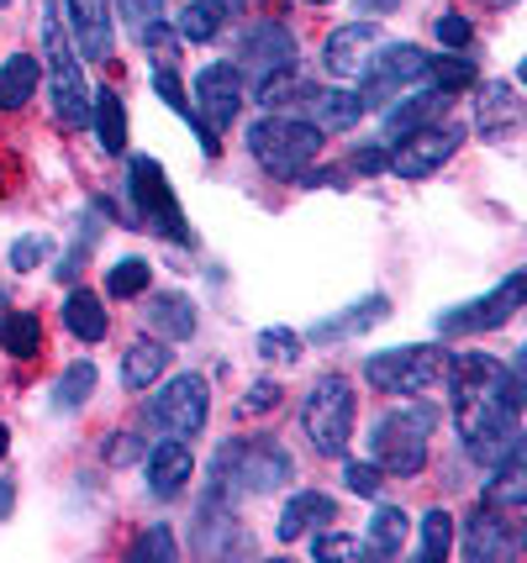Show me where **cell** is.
<instances>
[{
	"label": "cell",
	"instance_id": "6da1fadb",
	"mask_svg": "<svg viewBox=\"0 0 527 563\" xmlns=\"http://www.w3.org/2000/svg\"><path fill=\"white\" fill-rule=\"evenodd\" d=\"M432 427H438V406H427V400H402L396 411H385L375 421V438H370L380 474H396V479L422 474Z\"/></svg>",
	"mask_w": 527,
	"mask_h": 563
},
{
	"label": "cell",
	"instance_id": "7a4b0ae2",
	"mask_svg": "<svg viewBox=\"0 0 527 563\" xmlns=\"http://www.w3.org/2000/svg\"><path fill=\"white\" fill-rule=\"evenodd\" d=\"M453 421H459V438L470 448L475 464H502L506 453L523 448V432H517V411L506 406L496 390H470L453 395Z\"/></svg>",
	"mask_w": 527,
	"mask_h": 563
},
{
	"label": "cell",
	"instance_id": "3957f363",
	"mask_svg": "<svg viewBox=\"0 0 527 563\" xmlns=\"http://www.w3.org/2000/svg\"><path fill=\"white\" fill-rule=\"evenodd\" d=\"M249 147L275 179H301L322 153V126L301 117H259L249 126Z\"/></svg>",
	"mask_w": 527,
	"mask_h": 563
},
{
	"label": "cell",
	"instance_id": "277c9868",
	"mask_svg": "<svg viewBox=\"0 0 527 563\" xmlns=\"http://www.w3.org/2000/svg\"><path fill=\"white\" fill-rule=\"evenodd\" d=\"M290 479V453L270 438H243L217 448V485L222 490H253L270 495Z\"/></svg>",
	"mask_w": 527,
	"mask_h": 563
},
{
	"label": "cell",
	"instance_id": "5b68a950",
	"mask_svg": "<svg viewBox=\"0 0 527 563\" xmlns=\"http://www.w3.org/2000/svg\"><path fill=\"white\" fill-rule=\"evenodd\" d=\"M301 427L322 459H338L353 438V385L343 374H322L301 406Z\"/></svg>",
	"mask_w": 527,
	"mask_h": 563
},
{
	"label": "cell",
	"instance_id": "8992f818",
	"mask_svg": "<svg viewBox=\"0 0 527 563\" xmlns=\"http://www.w3.org/2000/svg\"><path fill=\"white\" fill-rule=\"evenodd\" d=\"M449 353L443 347H385L364 358V379L380 395H427L432 385H443Z\"/></svg>",
	"mask_w": 527,
	"mask_h": 563
},
{
	"label": "cell",
	"instance_id": "52a82bcc",
	"mask_svg": "<svg viewBox=\"0 0 527 563\" xmlns=\"http://www.w3.org/2000/svg\"><path fill=\"white\" fill-rule=\"evenodd\" d=\"M43 48H48V79H53V111L64 126H85L90 122V85H85V69H79L75 48L64 37L58 16H43Z\"/></svg>",
	"mask_w": 527,
	"mask_h": 563
},
{
	"label": "cell",
	"instance_id": "ba28073f",
	"mask_svg": "<svg viewBox=\"0 0 527 563\" xmlns=\"http://www.w3.org/2000/svg\"><path fill=\"white\" fill-rule=\"evenodd\" d=\"M132 200H138V221H143V227H153V232L169 238V243H190L185 211H179V200H175V190H169L158 158H132Z\"/></svg>",
	"mask_w": 527,
	"mask_h": 563
},
{
	"label": "cell",
	"instance_id": "9c48e42d",
	"mask_svg": "<svg viewBox=\"0 0 527 563\" xmlns=\"http://www.w3.org/2000/svg\"><path fill=\"white\" fill-rule=\"evenodd\" d=\"M149 417L158 432H169V438H196L211 417V390H206L201 374H175L164 390L149 400Z\"/></svg>",
	"mask_w": 527,
	"mask_h": 563
},
{
	"label": "cell",
	"instance_id": "30bf717a",
	"mask_svg": "<svg viewBox=\"0 0 527 563\" xmlns=\"http://www.w3.org/2000/svg\"><path fill=\"white\" fill-rule=\"evenodd\" d=\"M523 295H527V274H506L496 290L475 300V306H453V311H438V332L443 338H459V332H491V327H506V321L523 311Z\"/></svg>",
	"mask_w": 527,
	"mask_h": 563
},
{
	"label": "cell",
	"instance_id": "8fae6325",
	"mask_svg": "<svg viewBox=\"0 0 527 563\" xmlns=\"http://www.w3.org/2000/svg\"><path fill=\"white\" fill-rule=\"evenodd\" d=\"M453 153H459V132L427 122V126H417V132H402V143L391 153V174H402V179H427V174L443 169Z\"/></svg>",
	"mask_w": 527,
	"mask_h": 563
},
{
	"label": "cell",
	"instance_id": "7c38bea8",
	"mask_svg": "<svg viewBox=\"0 0 527 563\" xmlns=\"http://www.w3.org/2000/svg\"><path fill=\"white\" fill-rule=\"evenodd\" d=\"M190 111H196L211 132L232 126V117L243 111V69H238V64H206V69L196 74V100H190Z\"/></svg>",
	"mask_w": 527,
	"mask_h": 563
},
{
	"label": "cell",
	"instance_id": "4fadbf2b",
	"mask_svg": "<svg viewBox=\"0 0 527 563\" xmlns=\"http://www.w3.org/2000/svg\"><path fill=\"white\" fill-rule=\"evenodd\" d=\"M380 48H385V32H380L375 16H370V22H349V26H338V32L327 37L322 64H327L332 79H364V69L375 64Z\"/></svg>",
	"mask_w": 527,
	"mask_h": 563
},
{
	"label": "cell",
	"instance_id": "5bb4252c",
	"mask_svg": "<svg viewBox=\"0 0 527 563\" xmlns=\"http://www.w3.org/2000/svg\"><path fill=\"white\" fill-rule=\"evenodd\" d=\"M427 74V53L422 48H411V43H385V48L375 53V64L364 69V90L359 96L364 100H391L402 85H411V79H422Z\"/></svg>",
	"mask_w": 527,
	"mask_h": 563
},
{
	"label": "cell",
	"instance_id": "9a60e30c",
	"mask_svg": "<svg viewBox=\"0 0 527 563\" xmlns=\"http://www.w3.org/2000/svg\"><path fill=\"white\" fill-rule=\"evenodd\" d=\"M238 69H249L253 79H270V74H285L296 69V37H290V26L279 22H259L238 43Z\"/></svg>",
	"mask_w": 527,
	"mask_h": 563
},
{
	"label": "cell",
	"instance_id": "2e32d148",
	"mask_svg": "<svg viewBox=\"0 0 527 563\" xmlns=\"http://www.w3.org/2000/svg\"><path fill=\"white\" fill-rule=\"evenodd\" d=\"M190 474H196V453H190L185 438H164L149 453V490L158 495V500H175V495L190 485Z\"/></svg>",
	"mask_w": 527,
	"mask_h": 563
},
{
	"label": "cell",
	"instance_id": "e0dca14e",
	"mask_svg": "<svg viewBox=\"0 0 527 563\" xmlns=\"http://www.w3.org/2000/svg\"><path fill=\"white\" fill-rule=\"evenodd\" d=\"M69 22H75V43L85 58L106 64L117 48V32H111V11L106 0H69Z\"/></svg>",
	"mask_w": 527,
	"mask_h": 563
},
{
	"label": "cell",
	"instance_id": "ac0fdd59",
	"mask_svg": "<svg viewBox=\"0 0 527 563\" xmlns=\"http://www.w3.org/2000/svg\"><path fill=\"white\" fill-rule=\"evenodd\" d=\"M306 111H311V122L322 126V132H349L364 111H370V100L364 96H349V90H301Z\"/></svg>",
	"mask_w": 527,
	"mask_h": 563
},
{
	"label": "cell",
	"instance_id": "d6986e66",
	"mask_svg": "<svg viewBox=\"0 0 527 563\" xmlns=\"http://www.w3.org/2000/svg\"><path fill=\"white\" fill-rule=\"evenodd\" d=\"M491 468H496V479L485 485V500H480V506L517 516L527 506V459H523V448H517V453H506L502 464H491Z\"/></svg>",
	"mask_w": 527,
	"mask_h": 563
},
{
	"label": "cell",
	"instance_id": "ffe728a7",
	"mask_svg": "<svg viewBox=\"0 0 527 563\" xmlns=\"http://www.w3.org/2000/svg\"><path fill=\"white\" fill-rule=\"evenodd\" d=\"M464 553L475 563H491V559H512L517 553V538L506 532L502 511H491V506H480L475 521H470V538H464Z\"/></svg>",
	"mask_w": 527,
	"mask_h": 563
},
{
	"label": "cell",
	"instance_id": "44dd1931",
	"mask_svg": "<svg viewBox=\"0 0 527 563\" xmlns=\"http://www.w3.org/2000/svg\"><path fill=\"white\" fill-rule=\"evenodd\" d=\"M149 327L158 338H169V343H185V338H196V306H190V295H149Z\"/></svg>",
	"mask_w": 527,
	"mask_h": 563
},
{
	"label": "cell",
	"instance_id": "7402d4cb",
	"mask_svg": "<svg viewBox=\"0 0 527 563\" xmlns=\"http://www.w3.org/2000/svg\"><path fill=\"white\" fill-rule=\"evenodd\" d=\"M311 521H332V500H327L322 490H296L290 500H285V511H279L275 538L279 542L306 538V532H311Z\"/></svg>",
	"mask_w": 527,
	"mask_h": 563
},
{
	"label": "cell",
	"instance_id": "603a6c76",
	"mask_svg": "<svg viewBox=\"0 0 527 563\" xmlns=\"http://www.w3.org/2000/svg\"><path fill=\"white\" fill-rule=\"evenodd\" d=\"M517 122H523L517 90L502 85V79H496V85H485V90H480V132H485V137H512Z\"/></svg>",
	"mask_w": 527,
	"mask_h": 563
},
{
	"label": "cell",
	"instance_id": "cb8c5ba5",
	"mask_svg": "<svg viewBox=\"0 0 527 563\" xmlns=\"http://www.w3.org/2000/svg\"><path fill=\"white\" fill-rule=\"evenodd\" d=\"M438 117H449V90H427V96L396 100V106L385 111V132L402 137V132H417V126L438 122Z\"/></svg>",
	"mask_w": 527,
	"mask_h": 563
},
{
	"label": "cell",
	"instance_id": "d4e9b609",
	"mask_svg": "<svg viewBox=\"0 0 527 563\" xmlns=\"http://www.w3.org/2000/svg\"><path fill=\"white\" fill-rule=\"evenodd\" d=\"M37 79H43V64L32 53L6 58L0 64V111H22L26 100H32V90H37Z\"/></svg>",
	"mask_w": 527,
	"mask_h": 563
},
{
	"label": "cell",
	"instance_id": "484cf974",
	"mask_svg": "<svg viewBox=\"0 0 527 563\" xmlns=\"http://www.w3.org/2000/svg\"><path fill=\"white\" fill-rule=\"evenodd\" d=\"M164 368H169V347L164 343H153V338L132 343L127 347V358H122L127 390H149V385H158V379H164Z\"/></svg>",
	"mask_w": 527,
	"mask_h": 563
},
{
	"label": "cell",
	"instance_id": "4316f807",
	"mask_svg": "<svg viewBox=\"0 0 527 563\" xmlns=\"http://www.w3.org/2000/svg\"><path fill=\"white\" fill-rule=\"evenodd\" d=\"M406 532H411V521H406L402 506H380V511L370 516V532H364V553H380V559H402Z\"/></svg>",
	"mask_w": 527,
	"mask_h": 563
},
{
	"label": "cell",
	"instance_id": "83f0119b",
	"mask_svg": "<svg viewBox=\"0 0 527 563\" xmlns=\"http://www.w3.org/2000/svg\"><path fill=\"white\" fill-rule=\"evenodd\" d=\"M385 311H391V300H385V295H370L364 306H353L349 317H332V321H322V327H311V343H338V338H359V332H370L375 321H385Z\"/></svg>",
	"mask_w": 527,
	"mask_h": 563
},
{
	"label": "cell",
	"instance_id": "f1b7e54d",
	"mask_svg": "<svg viewBox=\"0 0 527 563\" xmlns=\"http://www.w3.org/2000/svg\"><path fill=\"white\" fill-rule=\"evenodd\" d=\"M64 327L75 332L79 343H101L106 327H111V317H106V306H101V295H90V290H75V295H69V300H64Z\"/></svg>",
	"mask_w": 527,
	"mask_h": 563
},
{
	"label": "cell",
	"instance_id": "f546056e",
	"mask_svg": "<svg viewBox=\"0 0 527 563\" xmlns=\"http://www.w3.org/2000/svg\"><path fill=\"white\" fill-rule=\"evenodd\" d=\"M0 347H6L11 358H37V353H43V321L32 317V311H6V321H0Z\"/></svg>",
	"mask_w": 527,
	"mask_h": 563
},
{
	"label": "cell",
	"instance_id": "4dcf8cb0",
	"mask_svg": "<svg viewBox=\"0 0 527 563\" xmlns=\"http://www.w3.org/2000/svg\"><path fill=\"white\" fill-rule=\"evenodd\" d=\"M90 122H96V137H101L106 153H122L127 147V111H122V96H90Z\"/></svg>",
	"mask_w": 527,
	"mask_h": 563
},
{
	"label": "cell",
	"instance_id": "1f68e13d",
	"mask_svg": "<svg viewBox=\"0 0 527 563\" xmlns=\"http://www.w3.org/2000/svg\"><path fill=\"white\" fill-rule=\"evenodd\" d=\"M222 32V0H190L179 16V37L185 43H211Z\"/></svg>",
	"mask_w": 527,
	"mask_h": 563
},
{
	"label": "cell",
	"instance_id": "d6a6232c",
	"mask_svg": "<svg viewBox=\"0 0 527 563\" xmlns=\"http://www.w3.org/2000/svg\"><path fill=\"white\" fill-rule=\"evenodd\" d=\"M90 395H96V364H69L64 379L53 385V406H58V411H79Z\"/></svg>",
	"mask_w": 527,
	"mask_h": 563
},
{
	"label": "cell",
	"instance_id": "836d02e7",
	"mask_svg": "<svg viewBox=\"0 0 527 563\" xmlns=\"http://www.w3.org/2000/svg\"><path fill=\"white\" fill-rule=\"evenodd\" d=\"M449 548H453V516L438 506V511L422 516V559H427V563L449 559Z\"/></svg>",
	"mask_w": 527,
	"mask_h": 563
},
{
	"label": "cell",
	"instance_id": "e575fe53",
	"mask_svg": "<svg viewBox=\"0 0 527 563\" xmlns=\"http://www.w3.org/2000/svg\"><path fill=\"white\" fill-rule=\"evenodd\" d=\"M106 290L117 295V300H132V295L149 290V264L143 258H122L117 269L106 274Z\"/></svg>",
	"mask_w": 527,
	"mask_h": 563
},
{
	"label": "cell",
	"instance_id": "d590c367",
	"mask_svg": "<svg viewBox=\"0 0 527 563\" xmlns=\"http://www.w3.org/2000/svg\"><path fill=\"white\" fill-rule=\"evenodd\" d=\"M427 74L438 79V90H464V85H475V64L470 58H427Z\"/></svg>",
	"mask_w": 527,
	"mask_h": 563
},
{
	"label": "cell",
	"instance_id": "8d00e7d4",
	"mask_svg": "<svg viewBox=\"0 0 527 563\" xmlns=\"http://www.w3.org/2000/svg\"><path fill=\"white\" fill-rule=\"evenodd\" d=\"M259 353H264V358H279V364H296V358H301V338H296L290 327H264V332H259Z\"/></svg>",
	"mask_w": 527,
	"mask_h": 563
},
{
	"label": "cell",
	"instance_id": "74e56055",
	"mask_svg": "<svg viewBox=\"0 0 527 563\" xmlns=\"http://www.w3.org/2000/svg\"><path fill=\"white\" fill-rule=\"evenodd\" d=\"M153 90H158V96L169 100V111H175V117H185V122L196 117V111H190V100H185V85H179V74L169 69V64H164V69L153 74Z\"/></svg>",
	"mask_w": 527,
	"mask_h": 563
},
{
	"label": "cell",
	"instance_id": "f35d334b",
	"mask_svg": "<svg viewBox=\"0 0 527 563\" xmlns=\"http://www.w3.org/2000/svg\"><path fill=\"white\" fill-rule=\"evenodd\" d=\"M179 548H175V538H169V527H149V532H143V538L132 542V559H175Z\"/></svg>",
	"mask_w": 527,
	"mask_h": 563
},
{
	"label": "cell",
	"instance_id": "ab89813d",
	"mask_svg": "<svg viewBox=\"0 0 527 563\" xmlns=\"http://www.w3.org/2000/svg\"><path fill=\"white\" fill-rule=\"evenodd\" d=\"M311 553H317V559H359V553H364V542L359 538H343V532H327V538H311Z\"/></svg>",
	"mask_w": 527,
	"mask_h": 563
},
{
	"label": "cell",
	"instance_id": "60d3db41",
	"mask_svg": "<svg viewBox=\"0 0 527 563\" xmlns=\"http://www.w3.org/2000/svg\"><path fill=\"white\" fill-rule=\"evenodd\" d=\"M117 11H122L138 32H143V26H153V22H164V0H117Z\"/></svg>",
	"mask_w": 527,
	"mask_h": 563
},
{
	"label": "cell",
	"instance_id": "b9f144b4",
	"mask_svg": "<svg viewBox=\"0 0 527 563\" xmlns=\"http://www.w3.org/2000/svg\"><path fill=\"white\" fill-rule=\"evenodd\" d=\"M470 37H475V26L464 22V16H453V11L438 16V43L443 48H470Z\"/></svg>",
	"mask_w": 527,
	"mask_h": 563
},
{
	"label": "cell",
	"instance_id": "7bdbcfd3",
	"mask_svg": "<svg viewBox=\"0 0 527 563\" xmlns=\"http://www.w3.org/2000/svg\"><path fill=\"white\" fill-rule=\"evenodd\" d=\"M343 485H349L353 495H380V464H359V459H353V464L343 468Z\"/></svg>",
	"mask_w": 527,
	"mask_h": 563
},
{
	"label": "cell",
	"instance_id": "ee69618b",
	"mask_svg": "<svg viewBox=\"0 0 527 563\" xmlns=\"http://www.w3.org/2000/svg\"><path fill=\"white\" fill-rule=\"evenodd\" d=\"M270 406H279V385H270V379H259V385H249V395H243V417H259V411H270Z\"/></svg>",
	"mask_w": 527,
	"mask_h": 563
},
{
	"label": "cell",
	"instance_id": "f6af8a7d",
	"mask_svg": "<svg viewBox=\"0 0 527 563\" xmlns=\"http://www.w3.org/2000/svg\"><path fill=\"white\" fill-rule=\"evenodd\" d=\"M43 253H48V243H43V238H22V243L11 247V269H37V264H43Z\"/></svg>",
	"mask_w": 527,
	"mask_h": 563
},
{
	"label": "cell",
	"instance_id": "bcb514c9",
	"mask_svg": "<svg viewBox=\"0 0 527 563\" xmlns=\"http://www.w3.org/2000/svg\"><path fill=\"white\" fill-rule=\"evenodd\" d=\"M353 169H359V174H380V169H391V153H385L380 143L359 147V153H353Z\"/></svg>",
	"mask_w": 527,
	"mask_h": 563
},
{
	"label": "cell",
	"instance_id": "7dc6e473",
	"mask_svg": "<svg viewBox=\"0 0 527 563\" xmlns=\"http://www.w3.org/2000/svg\"><path fill=\"white\" fill-rule=\"evenodd\" d=\"M111 464H132L138 459V442H132V432H117V442H111V453H106Z\"/></svg>",
	"mask_w": 527,
	"mask_h": 563
},
{
	"label": "cell",
	"instance_id": "c3c4849f",
	"mask_svg": "<svg viewBox=\"0 0 527 563\" xmlns=\"http://www.w3.org/2000/svg\"><path fill=\"white\" fill-rule=\"evenodd\" d=\"M353 5H359V16H391L402 0H353Z\"/></svg>",
	"mask_w": 527,
	"mask_h": 563
},
{
	"label": "cell",
	"instance_id": "681fc988",
	"mask_svg": "<svg viewBox=\"0 0 527 563\" xmlns=\"http://www.w3.org/2000/svg\"><path fill=\"white\" fill-rule=\"evenodd\" d=\"M11 495H17L11 490V479H0V521H6V511H11Z\"/></svg>",
	"mask_w": 527,
	"mask_h": 563
},
{
	"label": "cell",
	"instance_id": "f907efd6",
	"mask_svg": "<svg viewBox=\"0 0 527 563\" xmlns=\"http://www.w3.org/2000/svg\"><path fill=\"white\" fill-rule=\"evenodd\" d=\"M6 438H11V432H6V427H0V459H6V448H11V442H6Z\"/></svg>",
	"mask_w": 527,
	"mask_h": 563
},
{
	"label": "cell",
	"instance_id": "816d5d0a",
	"mask_svg": "<svg viewBox=\"0 0 527 563\" xmlns=\"http://www.w3.org/2000/svg\"><path fill=\"white\" fill-rule=\"evenodd\" d=\"M6 311H11V300H6V290H0V321H6Z\"/></svg>",
	"mask_w": 527,
	"mask_h": 563
},
{
	"label": "cell",
	"instance_id": "f5cc1de1",
	"mask_svg": "<svg viewBox=\"0 0 527 563\" xmlns=\"http://www.w3.org/2000/svg\"><path fill=\"white\" fill-rule=\"evenodd\" d=\"M311 5H327V0H311Z\"/></svg>",
	"mask_w": 527,
	"mask_h": 563
},
{
	"label": "cell",
	"instance_id": "db71d44e",
	"mask_svg": "<svg viewBox=\"0 0 527 563\" xmlns=\"http://www.w3.org/2000/svg\"><path fill=\"white\" fill-rule=\"evenodd\" d=\"M0 5H6V0H0Z\"/></svg>",
	"mask_w": 527,
	"mask_h": 563
}]
</instances>
